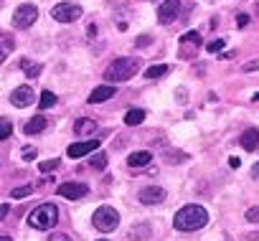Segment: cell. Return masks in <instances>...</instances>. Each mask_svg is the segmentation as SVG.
<instances>
[{
    "mask_svg": "<svg viewBox=\"0 0 259 241\" xmlns=\"http://www.w3.org/2000/svg\"><path fill=\"white\" fill-rule=\"evenodd\" d=\"M208 223V211L198 203H191V206H183L176 216H173V226L178 231H198Z\"/></svg>",
    "mask_w": 259,
    "mask_h": 241,
    "instance_id": "6da1fadb",
    "label": "cell"
},
{
    "mask_svg": "<svg viewBox=\"0 0 259 241\" xmlns=\"http://www.w3.org/2000/svg\"><path fill=\"white\" fill-rule=\"evenodd\" d=\"M140 66H143V61H140V59H133V56L117 59V61H112V64L107 66L104 79L112 81V84H117V81H127V79H133V76L140 71Z\"/></svg>",
    "mask_w": 259,
    "mask_h": 241,
    "instance_id": "7a4b0ae2",
    "label": "cell"
},
{
    "mask_svg": "<svg viewBox=\"0 0 259 241\" xmlns=\"http://www.w3.org/2000/svg\"><path fill=\"white\" fill-rule=\"evenodd\" d=\"M56 221H59V208L54 203H41L28 213V223L36 231H49L51 226H56Z\"/></svg>",
    "mask_w": 259,
    "mask_h": 241,
    "instance_id": "3957f363",
    "label": "cell"
},
{
    "mask_svg": "<svg viewBox=\"0 0 259 241\" xmlns=\"http://www.w3.org/2000/svg\"><path fill=\"white\" fill-rule=\"evenodd\" d=\"M92 223H94L102 233H109V231L117 228V223H119V213H117V208H112V206H102V208L94 211Z\"/></svg>",
    "mask_w": 259,
    "mask_h": 241,
    "instance_id": "277c9868",
    "label": "cell"
},
{
    "mask_svg": "<svg viewBox=\"0 0 259 241\" xmlns=\"http://www.w3.org/2000/svg\"><path fill=\"white\" fill-rule=\"evenodd\" d=\"M81 13H84V8L79 3H59L51 8V18L59 23H74L81 18Z\"/></svg>",
    "mask_w": 259,
    "mask_h": 241,
    "instance_id": "5b68a950",
    "label": "cell"
},
{
    "mask_svg": "<svg viewBox=\"0 0 259 241\" xmlns=\"http://www.w3.org/2000/svg\"><path fill=\"white\" fill-rule=\"evenodd\" d=\"M36 21H38V8H36L33 3H23V6H18V8L13 11V26L21 28V31L31 28Z\"/></svg>",
    "mask_w": 259,
    "mask_h": 241,
    "instance_id": "8992f818",
    "label": "cell"
},
{
    "mask_svg": "<svg viewBox=\"0 0 259 241\" xmlns=\"http://www.w3.org/2000/svg\"><path fill=\"white\" fill-rule=\"evenodd\" d=\"M138 201L143 206H158V203L165 201V188H160V185H145V188H140Z\"/></svg>",
    "mask_w": 259,
    "mask_h": 241,
    "instance_id": "52a82bcc",
    "label": "cell"
},
{
    "mask_svg": "<svg viewBox=\"0 0 259 241\" xmlns=\"http://www.w3.org/2000/svg\"><path fill=\"white\" fill-rule=\"evenodd\" d=\"M178 13H181V0H165V3L158 8V21L163 26H168L178 18Z\"/></svg>",
    "mask_w": 259,
    "mask_h": 241,
    "instance_id": "ba28073f",
    "label": "cell"
},
{
    "mask_svg": "<svg viewBox=\"0 0 259 241\" xmlns=\"http://www.w3.org/2000/svg\"><path fill=\"white\" fill-rule=\"evenodd\" d=\"M56 193H59L61 198H69V201H79V198H84V196L89 193V188H87L84 183H61V185L56 188Z\"/></svg>",
    "mask_w": 259,
    "mask_h": 241,
    "instance_id": "9c48e42d",
    "label": "cell"
},
{
    "mask_svg": "<svg viewBox=\"0 0 259 241\" xmlns=\"http://www.w3.org/2000/svg\"><path fill=\"white\" fill-rule=\"evenodd\" d=\"M11 102H13V107H28V104H33L36 102V94H33V89L31 86H18L13 94H11Z\"/></svg>",
    "mask_w": 259,
    "mask_h": 241,
    "instance_id": "30bf717a",
    "label": "cell"
},
{
    "mask_svg": "<svg viewBox=\"0 0 259 241\" xmlns=\"http://www.w3.org/2000/svg\"><path fill=\"white\" fill-rule=\"evenodd\" d=\"M94 150H99V142H97V140H84V142L69 145L66 155H69V158H84V155H89V153H94Z\"/></svg>",
    "mask_w": 259,
    "mask_h": 241,
    "instance_id": "8fae6325",
    "label": "cell"
},
{
    "mask_svg": "<svg viewBox=\"0 0 259 241\" xmlns=\"http://www.w3.org/2000/svg\"><path fill=\"white\" fill-rule=\"evenodd\" d=\"M46 127H49V119H46L44 114H36V117H31L28 122L23 125V132H26V135H41Z\"/></svg>",
    "mask_w": 259,
    "mask_h": 241,
    "instance_id": "7c38bea8",
    "label": "cell"
},
{
    "mask_svg": "<svg viewBox=\"0 0 259 241\" xmlns=\"http://www.w3.org/2000/svg\"><path fill=\"white\" fill-rule=\"evenodd\" d=\"M97 130H99L97 119H89V117H84V119H76V122H74V132H76L79 137H89V135H94Z\"/></svg>",
    "mask_w": 259,
    "mask_h": 241,
    "instance_id": "4fadbf2b",
    "label": "cell"
},
{
    "mask_svg": "<svg viewBox=\"0 0 259 241\" xmlns=\"http://www.w3.org/2000/svg\"><path fill=\"white\" fill-rule=\"evenodd\" d=\"M117 94V89H114V84H104V86H97L92 94H89V104H99V102H107V99H112Z\"/></svg>",
    "mask_w": 259,
    "mask_h": 241,
    "instance_id": "5bb4252c",
    "label": "cell"
},
{
    "mask_svg": "<svg viewBox=\"0 0 259 241\" xmlns=\"http://www.w3.org/2000/svg\"><path fill=\"white\" fill-rule=\"evenodd\" d=\"M148 163H153V153H148V150H140V153H133L127 158V165L133 168V170H140V168H145Z\"/></svg>",
    "mask_w": 259,
    "mask_h": 241,
    "instance_id": "9a60e30c",
    "label": "cell"
},
{
    "mask_svg": "<svg viewBox=\"0 0 259 241\" xmlns=\"http://www.w3.org/2000/svg\"><path fill=\"white\" fill-rule=\"evenodd\" d=\"M239 142H241V148H244V150H249V153H251V150H256V148H259V130H254V127H251V130L241 132Z\"/></svg>",
    "mask_w": 259,
    "mask_h": 241,
    "instance_id": "2e32d148",
    "label": "cell"
},
{
    "mask_svg": "<svg viewBox=\"0 0 259 241\" xmlns=\"http://www.w3.org/2000/svg\"><path fill=\"white\" fill-rule=\"evenodd\" d=\"M13 49H16V38L8 33H0V64H6V59Z\"/></svg>",
    "mask_w": 259,
    "mask_h": 241,
    "instance_id": "e0dca14e",
    "label": "cell"
},
{
    "mask_svg": "<svg viewBox=\"0 0 259 241\" xmlns=\"http://www.w3.org/2000/svg\"><path fill=\"white\" fill-rule=\"evenodd\" d=\"M145 122V112L143 109H130L127 114H124V125L127 127H138V125H143Z\"/></svg>",
    "mask_w": 259,
    "mask_h": 241,
    "instance_id": "ac0fdd59",
    "label": "cell"
},
{
    "mask_svg": "<svg viewBox=\"0 0 259 241\" xmlns=\"http://www.w3.org/2000/svg\"><path fill=\"white\" fill-rule=\"evenodd\" d=\"M21 69L26 71V76H28V79H36V76L44 71V66H41L38 61H31V59H21Z\"/></svg>",
    "mask_w": 259,
    "mask_h": 241,
    "instance_id": "d6986e66",
    "label": "cell"
},
{
    "mask_svg": "<svg viewBox=\"0 0 259 241\" xmlns=\"http://www.w3.org/2000/svg\"><path fill=\"white\" fill-rule=\"evenodd\" d=\"M150 236V226L148 223H140V226H135L133 231H130V238H138V241H145Z\"/></svg>",
    "mask_w": 259,
    "mask_h": 241,
    "instance_id": "ffe728a7",
    "label": "cell"
},
{
    "mask_svg": "<svg viewBox=\"0 0 259 241\" xmlns=\"http://www.w3.org/2000/svg\"><path fill=\"white\" fill-rule=\"evenodd\" d=\"M165 74H168V66H165V64L145 69V79H160V76H165Z\"/></svg>",
    "mask_w": 259,
    "mask_h": 241,
    "instance_id": "44dd1931",
    "label": "cell"
},
{
    "mask_svg": "<svg viewBox=\"0 0 259 241\" xmlns=\"http://www.w3.org/2000/svg\"><path fill=\"white\" fill-rule=\"evenodd\" d=\"M183 46H201V33L198 31H188L183 38H181Z\"/></svg>",
    "mask_w": 259,
    "mask_h": 241,
    "instance_id": "7402d4cb",
    "label": "cell"
},
{
    "mask_svg": "<svg viewBox=\"0 0 259 241\" xmlns=\"http://www.w3.org/2000/svg\"><path fill=\"white\" fill-rule=\"evenodd\" d=\"M38 104H41L44 109L54 107V104H56V94H54V91H49V89H46V91H41V97H38Z\"/></svg>",
    "mask_w": 259,
    "mask_h": 241,
    "instance_id": "603a6c76",
    "label": "cell"
},
{
    "mask_svg": "<svg viewBox=\"0 0 259 241\" xmlns=\"http://www.w3.org/2000/svg\"><path fill=\"white\" fill-rule=\"evenodd\" d=\"M89 165H92V170H104V168H107V155L97 150V155L89 160Z\"/></svg>",
    "mask_w": 259,
    "mask_h": 241,
    "instance_id": "cb8c5ba5",
    "label": "cell"
},
{
    "mask_svg": "<svg viewBox=\"0 0 259 241\" xmlns=\"http://www.w3.org/2000/svg\"><path fill=\"white\" fill-rule=\"evenodd\" d=\"M31 193H33V185H18V188L11 190V198L18 201V198H26V196H31Z\"/></svg>",
    "mask_w": 259,
    "mask_h": 241,
    "instance_id": "d4e9b609",
    "label": "cell"
},
{
    "mask_svg": "<svg viewBox=\"0 0 259 241\" xmlns=\"http://www.w3.org/2000/svg\"><path fill=\"white\" fill-rule=\"evenodd\" d=\"M59 163H61L59 158H49V160H44L38 168H41V173H51V170H56V168H59Z\"/></svg>",
    "mask_w": 259,
    "mask_h": 241,
    "instance_id": "484cf974",
    "label": "cell"
},
{
    "mask_svg": "<svg viewBox=\"0 0 259 241\" xmlns=\"http://www.w3.org/2000/svg\"><path fill=\"white\" fill-rule=\"evenodd\" d=\"M13 135V125L8 122V119H0V140H6Z\"/></svg>",
    "mask_w": 259,
    "mask_h": 241,
    "instance_id": "4316f807",
    "label": "cell"
},
{
    "mask_svg": "<svg viewBox=\"0 0 259 241\" xmlns=\"http://www.w3.org/2000/svg\"><path fill=\"white\" fill-rule=\"evenodd\" d=\"M224 46H226V41H224V38H219V41H211V43L206 46V51H208V54H219Z\"/></svg>",
    "mask_w": 259,
    "mask_h": 241,
    "instance_id": "83f0119b",
    "label": "cell"
},
{
    "mask_svg": "<svg viewBox=\"0 0 259 241\" xmlns=\"http://www.w3.org/2000/svg\"><path fill=\"white\" fill-rule=\"evenodd\" d=\"M150 43H153V38H150V36H138V41H135V46H138V49H148Z\"/></svg>",
    "mask_w": 259,
    "mask_h": 241,
    "instance_id": "f1b7e54d",
    "label": "cell"
},
{
    "mask_svg": "<svg viewBox=\"0 0 259 241\" xmlns=\"http://www.w3.org/2000/svg\"><path fill=\"white\" fill-rule=\"evenodd\" d=\"M246 221H251V223H259V206L246 211Z\"/></svg>",
    "mask_w": 259,
    "mask_h": 241,
    "instance_id": "f546056e",
    "label": "cell"
},
{
    "mask_svg": "<svg viewBox=\"0 0 259 241\" xmlns=\"http://www.w3.org/2000/svg\"><path fill=\"white\" fill-rule=\"evenodd\" d=\"M165 160H173V165H178V160H188V155L186 153H170Z\"/></svg>",
    "mask_w": 259,
    "mask_h": 241,
    "instance_id": "4dcf8cb0",
    "label": "cell"
},
{
    "mask_svg": "<svg viewBox=\"0 0 259 241\" xmlns=\"http://www.w3.org/2000/svg\"><path fill=\"white\" fill-rule=\"evenodd\" d=\"M246 23H249V16H246V13H239V16H236V28H244Z\"/></svg>",
    "mask_w": 259,
    "mask_h": 241,
    "instance_id": "1f68e13d",
    "label": "cell"
},
{
    "mask_svg": "<svg viewBox=\"0 0 259 241\" xmlns=\"http://www.w3.org/2000/svg\"><path fill=\"white\" fill-rule=\"evenodd\" d=\"M241 69H244V71H256V69H259V61H249V64H244Z\"/></svg>",
    "mask_w": 259,
    "mask_h": 241,
    "instance_id": "d6a6232c",
    "label": "cell"
},
{
    "mask_svg": "<svg viewBox=\"0 0 259 241\" xmlns=\"http://www.w3.org/2000/svg\"><path fill=\"white\" fill-rule=\"evenodd\" d=\"M49 241H71V238H69L66 233H54V236H51Z\"/></svg>",
    "mask_w": 259,
    "mask_h": 241,
    "instance_id": "836d02e7",
    "label": "cell"
},
{
    "mask_svg": "<svg viewBox=\"0 0 259 241\" xmlns=\"http://www.w3.org/2000/svg\"><path fill=\"white\" fill-rule=\"evenodd\" d=\"M36 155V148H23V158L28 160V158H33Z\"/></svg>",
    "mask_w": 259,
    "mask_h": 241,
    "instance_id": "e575fe53",
    "label": "cell"
},
{
    "mask_svg": "<svg viewBox=\"0 0 259 241\" xmlns=\"http://www.w3.org/2000/svg\"><path fill=\"white\" fill-rule=\"evenodd\" d=\"M239 165H241V160H239V158H229V168H234V170H236Z\"/></svg>",
    "mask_w": 259,
    "mask_h": 241,
    "instance_id": "d590c367",
    "label": "cell"
},
{
    "mask_svg": "<svg viewBox=\"0 0 259 241\" xmlns=\"http://www.w3.org/2000/svg\"><path fill=\"white\" fill-rule=\"evenodd\" d=\"M8 216V206H0V218H6Z\"/></svg>",
    "mask_w": 259,
    "mask_h": 241,
    "instance_id": "8d00e7d4",
    "label": "cell"
},
{
    "mask_svg": "<svg viewBox=\"0 0 259 241\" xmlns=\"http://www.w3.org/2000/svg\"><path fill=\"white\" fill-rule=\"evenodd\" d=\"M251 175H254V178H259V163H256V165L251 168Z\"/></svg>",
    "mask_w": 259,
    "mask_h": 241,
    "instance_id": "74e56055",
    "label": "cell"
},
{
    "mask_svg": "<svg viewBox=\"0 0 259 241\" xmlns=\"http://www.w3.org/2000/svg\"><path fill=\"white\" fill-rule=\"evenodd\" d=\"M0 241H13L11 236H0Z\"/></svg>",
    "mask_w": 259,
    "mask_h": 241,
    "instance_id": "f35d334b",
    "label": "cell"
},
{
    "mask_svg": "<svg viewBox=\"0 0 259 241\" xmlns=\"http://www.w3.org/2000/svg\"><path fill=\"white\" fill-rule=\"evenodd\" d=\"M251 102H259V91H256V94H254V97H251Z\"/></svg>",
    "mask_w": 259,
    "mask_h": 241,
    "instance_id": "ab89813d",
    "label": "cell"
},
{
    "mask_svg": "<svg viewBox=\"0 0 259 241\" xmlns=\"http://www.w3.org/2000/svg\"><path fill=\"white\" fill-rule=\"evenodd\" d=\"M251 238H259V233H251Z\"/></svg>",
    "mask_w": 259,
    "mask_h": 241,
    "instance_id": "60d3db41",
    "label": "cell"
},
{
    "mask_svg": "<svg viewBox=\"0 0 259 241\" xmlns=\"http://www.w3.org/2000/svg\"><path fill=\"white\" fill-rule=\"evenodd\" d=\"M97 241H109V238H97Z\"/></svg>",
    "mask_w": 259,
    "mask_h": 241,
    "instance_id": "b9f144b4",
    "label": "cell"
}]
</instances>
